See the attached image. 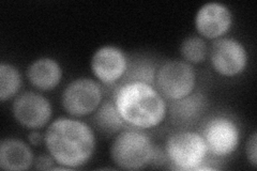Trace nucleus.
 I'll return each mask as SVG.
<instances>
[{
	"label": "nucleus",
	"instance_id": "1",
	"mask_svg": "<svg viewBox=\"0 0 257 171\" xmlns=\"http://www.w3.org/2000/svg\"><path fill=\"white\" fill-rule=\"evenodd\" d=\"M44 145L56 164L73 170L85 166L93 157L96 138L86 122L73 117H60L48 124Z\"/></svg>",
	"mask_w": 257,
	"mask_h": 171
},
{
	"label": "nucleus",
	"instance_id": "2",
	"mask_svg": "<svg viewBox=\"0 0 257 171\" xmlns=\"http://www.w3.org/2000/svg\"><path fill=\"white\" fill-rule=\"evenodd\" d=\"M111 100L128 127L147 131L160 126L167 118V101L155 85L144 81L119 84Z\"/></svg>",
	"mask_w": 257,
	"mask_h": 171
},
{
	"label": "nucleus",
	"instance_id": "3",
	"mask_svg": "<svg viewBox=\"0 0 257 171\" xmlns=\"http://www.w3.org/2000/svg\"><path fill=\"white\" fill-rule=\"evenodd\" d=\"M110 158L124 170H140L155 160L156 145L145 129L126 127L118 133L110 145Z\"/></svg>",
	"mask_w": 257,
	"mask_h": 171
},
{
	"label": "nucleus",
	"instance_id": "4",
	"mask_svg": "<svg viewBox=\"0 0 257 171\" xmlns=\"http://www.w3.org/2000/svg\"><path fill=\"white\" fill-rule=\"evenodd\" d=\"M164 152L172 168L195 171L208 159L209 150L203 135L191 129H179L168 135Z\"/></svg>",
	"mask_w": 257,
	"mask_h": 171
},
{
	"label": "nucleus",
	"instance_id": "5",
	"mask_svg": "<svg viewBox=\"0 0 257 171\" xmlns=\"http://www.w3.org/2000/svg\"><path fill=\"white\" fill-rule=\"evenodd\" d=\"M197 74L184 60H168L157 70L155 87L166 101L183 99L195 91Z\"/></svg>",
	"mask_w": 257,
	"mask_h": 171
},
{
	"label": "nucleus",
	"instance_id": "6",
	"mask_svg": "<svg viewBox=\"0 0 257 171\" xmlns=\"http://www.w3.org/2000/svg\"><path fill=\"white\" fill-rule=\"evenodd\" d=\"M103 102L102 86L98 80L79 77L69 83L61 94L63 110L70 117L92 116Z\"/></svg>",
	"mask_w": 257,
	"mask_h": 171
},
{
	"label": "nucleus",
	"instance_id": "7",
	"mask_svg": "<svg viewBox=\"0 0 257 171\" xmlns=\"http://www.w3.org/2000/svg\"><path fill=\"white\" fill-rule=\"evenodd\" d=\"M207 143L209 154L225 158L234 154L241 141V131L237 122L226 116L208 119L199 132Z\"/></svg>",
	"mask_w": 257,
	"mask_h": 171
},
{
	"label": "nucleus",
	"instance_id": "8",
	"mask_svg": "<svg viewBox=\"0 0 257 171\" xmlns=\"http://www.w3.org/2000/svg\"><path fill=\"white\" fill-rule=\"evenodd\" d=\"M209 56L213 71L223 77L241 75L248 63L245 46L235 38L223 37L213 41Z\"/></svg>",
	"mask_w": 257,
	"mask_h": 171
},
{
	"label": "nucleus",
	"instance_id": "9",
	"mask_svg": "<svg viewBox=\"0 0 257 171\" xmlns=\"http://www.w3.org/2000/svg\"><path fill=\"white\" fill-rule=\"evenodd\" d=\"M12 116L27 129H41L51 123L53 106L47 97L39 92L20 93L12 103Z\"/></svg>",
	"mask_w": 257,
	"mask_h": 171
},
{
	"label": "nucleus",
	"instance_id": "10",
	"mask_svg": "<svg viewBox=\"0 0 257 171\" xmlns=\"http://www.w3.org/2000/svg\"><path fill=\"white\" fill-rule=\"evenodd\" d=\"M128 60L126 54L115 45H103L96 50L90 60L92 75L101 85L120 84L125 76Z\"/></svg>",
	"mask_w": 257,
	"mask_h": 171
},
{
	"label": "nucleus",
	"instance_id": "11",
	"mask_svg": "<svg viewBox=\"0 0 257 171\" xmlns=\"http://www.w3.org/2000/svg\"><path fill=\"white\" fill-rule=\"evenodd\" d=\"M234 24V15L229 8L221 3L211 2L203 5L194 18V26L199 37L218 40L229 32Z\"/></svg>",
	"mask_w": 257,
	"mask_h": 171
},
{
	"label": "nucleus",
	"instance_id": "12",
	"mask_svg": "<svg viewBox=\"0 0 257 171\" xmlns=\"http://www.w3.org/2000/svg\"><path fill=\"white\" fill-rule=\"evenodd\" d=\"M208 108V100L204 93L194 91L183 99L171 102L168 105L167 117H170L171 122L186 129L203 118Z\"/></svg>",
	"mask_w": 257,
	"mask_h": 171
},
{
	"label": "nucleus",
	"instance_id": "13",
	"mask_svg": "<svg viewBox=\"0 0 257 171\" xmlns=\"http://www.w3.org/2000/svg\"><path fill=\"white\" fill-rule=\"evenodd\" d=\"M26 76L32 87L46 92L54 90L60 85L63 70L56 59L51 57H41L29 64Z\"/></svg>",
	"mask_w": 257,
	"mask_h": 171
},
{
	"label": "nucleus",
	"instance_id": "14",
	"mask_svg": "<svg viewBox=\"0 0 257 171\" xmlns=\"http://www.w3.org/2000/svg\"><path fill=\"white\" fill-rule=\"evenodd\" d=\"M30 145L19 138H5L0 142V168L6 171H25L35 165Z\"/></svg>",
	"mask_w": 257,
	"mask_h": 171
},
{
	"label": "nucleus",
	"instance_id": "15",
	"mask_svg": "<svg viewBox=\"0 0 257 171\" xmlns=\"http://www.w3.org/2000/svg\"><path fill=\"white\" fill-rule=\"evenodd\" d=\"M92 123L96 131L107 137L117 135L128 127L116 108L112 100H105L92 115Z\"/></svg>",
	"mask_w": 257,
	"mask_h": 171
},
{
	"label": "nucleus",
	"instance_id": "16",
	"mask_svg": "<svg viewBox=\"0 0 257 171\" xmlns=\"http://www.w3.org/2000/svg\"><path fill=\"white\" fill-rule=\"evenodd\" d=\"M23 86V77L20 70L11 63H0V100L2 102L15 99Z\"/></svg>",
	"mask_w": 257,
	"mask_h": 171
},
{
	"label": "nucleus",
	"instance_id": "17",
	"mask_svg": "<svg viewBox=\"0 0 257 171\" xmlns=\"http://www.w3.org/2000/svg\"><path fill=\"white\" fill-rule=\"evenodd\" d=\"M209 50L206 40L199 36H191L184 39L180 44V54L182 59L190 64L203 63Z\"/></svg>",
	"mask_w": 257,
	"mask_h": 171
},
{
	"label": "nucleus",
	"instance_id": "18",
	"mask_svg": "<svg viewBox=\"0 0 257 171\" xmlns=\"http://www.w3.org/2000/svg\"><path fill=\"white\" fill-rule=\"evenodd\" d=\"M157 70L156 66L147 59H136L128 62V68L121 83L126 81H144L150 85H155Z\"/></svg>",
	"mask_w": 257,
	"mask_h": 171
},
{
	"label": "nucleus",
	"instance_id": "19",
	"mask_svg": "<svg viewBox=\"0 0 257 171\" xmlns=\"http://www.w3.org/2000/svg\"><path fill=\"white\" fill-rule=\"evenodd\" d=\"M245 154L248 164L254 169L257 167V133L253 132L245 145Z\"/></svg>",
	"mask_w": 257,
	"mask_h": 171
},
{
	"label": "nucleus",
	"instance_id": "20",
	"mask_svg": "<svg viewBox=\"0 0 257 171\" xmlns=\"http://www.w3.org/2000/svg\"><path fill=\"white\" fill-rule=\"evenodd\" d=\"M56 165L54 158L47 154V155H40L35 159V169L37 170H52Z\"/></svg>",
	"mask_w": 257,
	"mask_h": 171
},
{
	"label": "nucleus",
	"instance_id": "21",
	"mask_svg": "<svg viewBox=\"0 0 257 171\" xmlns=\"http://www.w3.org/2000/svg\"><path fill=\"white\" fill-rule=\"evenodd\" d=\"M28 142L32 146H40L44 143V135L39 129H32L28 134Z\"/></svg>",
	"mask_w": 257,
	"mask_h": 171
}]
</instances>
